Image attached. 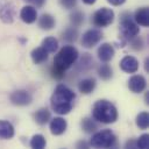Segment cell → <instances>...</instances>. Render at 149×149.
<instances>
[{"label":"cell","instance_id":"6da1fadb","mask_svg":"<svg viewBox=\"0 0 149 149\" xmlns=\"http://www.w3.org/2000/svg\"><path fill=\"white\" fill-rule=\"evenodd\" d=\"M74 99H76L74 92L68 86L59 84L56 86L50 98V105H51V108L57 114L64 115L70 113V111L72 109Z\"/></svg>","mask_w":149,"mask_h":149},{"label":"cell","instance_id":"7a4b0ae2","mask_svg":"<svg viewBox=\"0 0 149 149\" xmlns=\"http://www.w3.org/2000/svg\"><path fill=\"white\" fill-rule=\"evenodd\" d=\"M118 109L111 101L101 99L94 102L92 107V116L101 123H113L118 120Z\"/></svg>","mask_w":149,"mask_h":149},{"label":"cell","instance_id":"3957f363","mask_svg":"<svg viewBox=\"0 0 149 149\" xmlns=\"http://www.w3.org/2000/svg\"><path fill=\"white\" fill-rule=\"evenodd\" d=\"M78 50L73 45H64L54 58V66L62 71L70 69L78 59Z\"/></svg>","mask_w":149,"mask_h":149},{"label":"cell","instance_id":"277c9868","mask_svg":"<svg viewBox=\"0 0 149 149\" xmlns=\"http://www.w3.org/2000/svg\"><path fill=\"white\" fill-rule=\"evenodd\" d=\"M90 146L94 148H113L116 146V136L111 129L95 132L90 140Z\"/></svg>","mask_w":149,"mask_h":149},{"label":"cell","instance_id":"5b68a950","mask_svg":"<svg viewBox=\"0 0 149 149\" xmlns=\"http://www.w3.org/2000/svg\"><path fill=\"white\" fill-rule=\"evenodd\" d=\"M120 33H121L122 37H125L126 40H130L135 36H137L140 33L139 24L134 21L130 13H128V12L122 13L120 16Z\"/></svg>","mask_w":149,"mask_h":149},{"label":"cell","instance_id":"8992f818","mask_svg":"<svg viewBox=\"0 0 149 149\" xmlns=\"http://www.w3.org/2000/svg\"><path fill=\"white\" fill-rule=\"evenodd\" d=\"M113 21H114V12L107 7H102L95 10L92 16V23L95 27H107Z\"/></svg>","mask_w":149,"mask_h":149},{"label":"cell","instance_id":"52a82bcc","mask_svg":"<svg viewBox=\"0 0 149 149\" xmlns=\"http://www.w3.org/2000/svg\"><path fill=\"white\" fill-rule=\"evenodd\" d=\"M102 38V33L99 29H88L81 36V45L84 48H93Z\"/></svg>","mask_w":149,"mask_h":149},{"label":"cell","instance_id":"ba28073f","mask_svg":"<svg viewBox=\"0 0 149 149\" xmlns=\"http://www.w3.org/2000/svg\"><path fill=\"white\" fill-rule=\"evenodd\" d=\"M9 99H10L12 104L15 106H27L31 102L33 97L26 90H16L10 94Z\"/></svg>","mask_w":149,"mask_h":149},{"label":"cell","instance_id":"9c48e42d","mask_svg":"<svg viewBox=\"0 0 149 149\" xmlns=\"http://www.w3.org/2000/svg\"><path fill=\"white\" fill-rule=\"evenodd\" d=\"M147 87V80L141 74H134L128 79V88L133 93H141Z\"/></svg>","mask_w":149,"mask_h":149},{"label":"cell","instance_id":"30bf717a","mask_svg":"<svg viewBox=\"0 0 149 149\" xmlns=\"http://www.w3.org/2000/svg\"><path fill=\"white\" fill-rule=\"evenodd\" d=\"M120 69L127 73H135L139 70V61L133 56H125L120 61Z\"/></svg>","mask_w":149,"mask_h":149},{"label":"cell","instance_id":"8fae6325","mask_svg":"<svg viewBox=\"0 0 149 149\" xmlns=\"http://www.w3.org/2000/svg\"><path fill=\"white\" fill-rule=\"evenodd\" d=\"M115 50L113 48L112 44L109 43H102L99 48H98V58L101 62H109L113 57H114Z\"/></svg>","mask_w":149,"mask_h":149},{"label":"cell","instance_id":"7c38bea8","mask_svg":"<svg viewBox=\"0 0 149 149\" xmlns=\"http://www.w3.org/2000/svg\"><path fill=\"white\" fill-rule=\"evenodd\" d=\"M20 17L24 23H33L37 19V10L34 6L27 5V6L22 7V9L20 12Z\"/></svg>","mask_w":149,"mask_h":149},{"label":"cell","instance_id":"4fadbf2b","mask_svg":"<svg viewBox=\"0 0 149 149\" xmlns=\"http://www.w3.org/2000/svg\"><path fill=\"white\" fill-rule=\"evenodd\" d=\"M66 127L68 122L63 118H54L50 121V132L52 135H62L66 130Z\"/></svg>","mask_w":149,"mask_h":149},{"label":"cell","instance_id":"5bb4252c","mask_svg":"<svg viewBox=\"0 0 149 149\" xmlns=\"http://www.w3.org/2000/svg\"><path fill=\"white\" fill-rule=\"evenodd\" d=\"M134 21L142 27H148L149 26V8L148 7L139 8L134 14Z\"/></svg>","mask_w":149,"mask_h":149},{"label":"cell","instance_id":"9a60e30c","mask_svg":"<svg viewBox=\"0 0 149 149\" xmlns=\"http://www.w3.org/2000/svg\"><path fill=\"white\" fill-rule=\"evenodd\" d=\"M15 16V8L13 3H5L0 9V17L5 23H12Z\"/></svg>","mask_w":149,"mask_h":149},{"label":"cell","instance_id":"2e32d148","mask_svg":"<svg viewBox=\"0 0 149 149\" xmlns=\"http://www.w3.org/2000/svg\"><path fill=\"white\" fill-rule=\"evenodd\" d=\"M95 85H97V83H95L94 78H85L78 83V90L83 94H90L95 88Z\"/></svg>","mask_w":149,"mask_h":149},{"label":"cell","instance_id":"e0dca14e","mask_svg":"<svg viewBox=\"0 0 149 149\" xmlns=\"http://www.w3.org/2000/svg\"><path fill=\"white\" fill-rule=\"evenodd\" d=\"M56 24L55 17L50 14H42L38 19V27L43 30H51Z\"/></svg>","mask_w":149,"mask_h":149},{"label":"cell","instance_id":"ac0fdd59","mask_svg":"<svg viewBox=\"0 0 149 149\" xmlns=\"http://www.w3.org/2000/svg\"><path fill=\"white\" fill-rule=\"evenodd\" d=\"M49 52L44 49V48H42V47H38V48H35L33 51H31V54H30V56H31V59H33V62L35 63V64H42V63H44L47 59H48V55Z\"/></svg>","mask_w":149,"mask_h":149},{"label":"cell","instance_id":"d6986e66","mask_svg":"<svg viewBox=\"0 0 149 149\" xmlns=\"http://www.w3.org/2000/svg\"><path fill=\"white\" fill-rule=\"evenodd\" d=\"M14 136V127L10 122L6 120H0V137L12 139Z\"/></svg>","mask_w":149,"mask_h":149},{"label":"cell","instance_id":"ffe728a7","mask_svg":"<svg viewBox=\"0 0 149 149\" xmlns=\"http://www.w3.org/2000/svg\"><path fill=\"white\" fill-rule=\"evenodd\" d=\"M50 118H51L50 111H49L48 108H45V107L40 108V109L36 111V113L34 114V119H35L36 123H38V125H41V126L45 125V123L50 120Z\"/></svg>","mask_w":149,"mask_h":149},{"label":"cell","instance_id":"44dd1931","mask_svg":"<svg viewBox=\"0 0 149 149\" xmlns=\"http://www.w3.org/2000/svg\"><path fill=\"white\" fill-rule=\"evenodd\" d=\"M80 126H81V129L85 133H88V134H92L98 129L97 122L94 120H92L91 118H84L80 122Z\"/></svg>","mask_w":149,"mask_h":149},{"label":"cell","instance_id":"7402d4cb","mask_svg":"<svg viewBox=\"0 0 149 149\" xmlns=\"http://www.w3.org/2000/svg\"><path fill=\"white\" fill-rule=\"evenodd\" d=\"M42 48H44L48 52H55L58 48V41L52 36L45 37L42 41Z\"/></svg>","mask_w":149,"mask_h":149},{"label":"cell","instance_id":"603a6c76","mask_svg":"<svg viewBox=\"0 0 149 149\" xmlns=\"http://www.w3.org/2000/svg\"><path fill=\"white\" fill-rule=\"evenodd\" d=\"M62 37L66 42H74L78 38V30H77V28L76 27H69V28H66L63 31Z\"/></svg>","mask_w":149,"mask_h":149},{"label":"cell","instance_id":"cb8c5ba5","mask_svg":"<svg viewBox=\"0 0 149 149\" xmlns=\"http://www.w3.org/2000/svg\"><path fill=\"white\" fill-rule=\"evenodd\" d=\"M47 142H45V139L43 135L41 134H36L31 137L30 140V147L34 148V149H43L45 147Z\"/></svg>","mask_w":149,"mask_h":149},{"label":"cell","instance_id":"d4e9b609","mask_svg":"<svg viewBox=\"0 0 149 149\" xmlns=\"http://www.w3.org/2000/svg\"><path fill=\"white\" fill-rule=\"evenodd\" d=\"M98 74H99V77H100L101 79L108 80V79H111L112 76H113L112 68H111L109 65H107V64H102V65H100L99 69H98Z\"/></svg>","mask_w":149,"mask_h":149},{"label":"cell","instance_id":"484cf974","mask_svg":"<svg viewBox=\"0 0 149 149\" xmlns=\"http://www.w3.org/2000/svg\"><path fill=\"white\" fill-rule=\"evenodd\" d=\"M136 126L140 129H147L149 126V115L147 112H141L136 116Z\"/></svg>","mask_w":149,"mask_h":149},{"label":"cell","instance_id":"4316f807","mask_svg":"<svg viewBox=\"0 0 149 149\" xmlns=\"http://www.w3.org/2000/svg\"><path fill=\"white\" fill-rule=\"evenodd\" d=\"M70 21L73 27H79L84 22V14L80 10H74L70 14Z\"/></svg>","mask_w":149,"mask_h":149},{"label":"cell","instance_id":"83f0119b","mask_svg":"<svg viewBox=\"0 0 149 149\" xmlns=\"http://www.w3.org/2000/svg\"><path fill=\"white\" fill-rule=\"evenodd\" d=\"M136 148L148 149L149 148V136L148 134H142L139 140H136Z\"/></svg>","mask_w":149,"mask_h":149},{"label":"cell","instance_id":"f1b7e54d","mask_svg":"<svg viewBox=\"0 0 149 149\" xmlns=\"http://www.w3.org/2000/svg\"><path fill=\"white\" fill-rule=\"evenodd\" d=\"M130 40H132V41H130V47H132V49H134V50H141V49L143 48V41H142L141 37L135 36V37H133V38H130Z\"/></svg>","mask_w":149,"mask_h":149},{"label":"cell","instance_id":"f546056e","mask_svg":"<svg viewBox=\"0 0 149 149\" xmlns=\"http://www.w3.org/2000/svg\"><path fill=\"white\" fill-rule=\"evenodd\" d=\"M51 76H52L55 79H62V78H64V76H65V71H62V70L56 69L55 66H52V69H51Z\"/></svg>","mask_w":149,"mask_h":149},{"label":"cell","instance_id":"4dcf8cb0","mask_svg":"<svg viewBox=\"0 0 149 149\" xmlns=\"http://www.w3.org/2000/svg\"><path fill=\"white\" fill-rule=\"evenodd\" d=\"M62 7L66 8V9H71L77 5V0H59Z\"/></svg>","mask_w":149,"mask_h":149},{"label":"cell","instance_id":"1f68e13d","mask_svg":"<svg viewBox=\"0 0 149 149\" xmlns=\"http://www.w3.org/2000/svg\"><path fill=\"white\" fill-rule=\"evenodd\" d=\"M24 1L31 3L34 7H38V8L42 7V6L45 3V0H24Z\"/></svg>","mask_w":149,"mask_h":149},{"label":"cell","instance_id":"d6a6232c","mask_svg":"<svg viewBox=\"0 0 149 149\" xmlns=\"http://www.w3.org/2000/svg\"><path fill=\"white\" fill-rule=\"evenodd\" d=\"M111 5H113V6H120V5H122V3H125V1L126 0H107Z\"/></svg>","mask_w":149,"mask_h":149},{"label":"cell","instance_id":"836d02e7","mask_svg":"<svg viewBox=\"0 0 149 149\" xmlns=\"http://www.w3.org/2000/svg\"><path fill=\"white\" fill-rule=\"evenodd\" d=\"M126 147H127V148H136V141H134V140L128 141V142L126 143Z\"/></svg>","mask_w":149,"mask_h":149},{"label":"cell","instance_id":"e575fe53","mask_svg":"<svg viewBox=\"0 0 149 149\" xmlns=\"http://www.w3.org/2000/svg\"><path fill=\"white\" fill-rule=\"evenodd\" d=\"M80 147L88 148V144H87L86 142H84V141H80V142H78V143H77V148H80Z\"/></svg>","mask_w":149,"mask_h":149},{"label":"cell","instance_id":"d590c367","mask_svg":"<svg viewBox=\"0 0 149 149\" xmlns=\"http://www.w3.org/2000/svg\"><path fill=\"white\" fill-rule=\"evenodd\" d=\"M144 64H146V65H144V69H146V71H147V72H149V65H148V64H149V58H146V62H144Z\"/></svg>","mask_w":149,"mask_h":149},{"label":"cell","instance_id":"8d00e7d4","mask_svg":"<svg viewBox=\"0 0 149 149\" xmlns=\"http://www.w3.org/2000/svg\"><path fill=\"white\" fill-rule=\"evenodd\" d=\"M95 1H97V0H83V2L86 3V5H93Z\"/></svg>","mask_w":149,"mask_h":149},{"label":"cell","instance_id":"74e56055","mask_svg":"<svg viewBox=\"0 0 149 149\" xmlns=\"http://www.w3.org/2000/svg\"><path fill=\"white\" fill-rule=\"evenodd\" d=\"M144 100H146V104L148 105V104H149V93H146V95H144Z\"/></svg>","mask_w":149,"mask_h":149}]
</instances>
